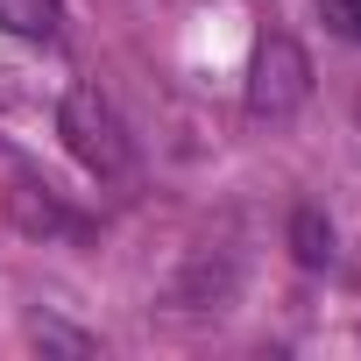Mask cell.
Instances as JSON below:
<instances>
[{
    "instance_id": "cell-7",
    "label": "cell",
    "mask_w": 361,
    "mask_h": 361,
    "mask_svg": "<svg viewBox=\"0 0 361 361\" xmlns=\"http://www.w3.org/2000/svg\"><path fill=\"white\" fill-rule=\"evenodd\" d=\"M319 15H326L340 36H354V43H361V0H319Z\"/></svg>"
},
{
    "instance_id": "cell-3",
    "label": "cell",
    "mask_w": 361,
    "mask_h": 361,
    "mask_svg": "<svg viewBox=\"0 0 361 361\" xmlns=\"http://www.w3.org/2000/svg\"><path fill=\"white\" fill-rule=\"evenodd\" d=\"M8 213H15V227H29V234H78V220H71L50 192H36V185H15V192H8Z\"/></svg>"
},
{
    "instance_id": "cell-6",
    "label": "cell",
    "mask_w": 361,
    "mask_h": 361,
    "mask_svg": "<svg viewBox=\"0 0 361 361\" xmlns=\"http://www.w3.org/2000/svg\"><path fill=\"white\" fill-rule=\"evenodd\" d=\"M29 333H36V347H64V354H92V340H85V333H71V326H57V319H36Z\"/></svg>"
},
{
    "instance_id": "cell-5",
    "label": "cell",
    "mask_w": 361,
    "mask_h": 361,
    "mask_svg": "<svg viewBox=\"0 0 361 361\" xmlns=\"http://www.w3.org/2000/svg\"><path fill=\"white\" fill-rule=\"evenodd\" d=\"M0 29L29 36V43H50L57 36V0H0Z\"/></svg>"
},
{
    "instance_id": "cell-2",
    "label": "cell",
    "mask_w": 361,
    "mask_h": 361,
    "mask_svg": "<svg viewBox=\"0 0 361 361\" xmlns=\"http://www.w3.org/2000/svg\"><path fill=\"white\" fill-rule=\"evenodd\" d=\"M305 99H312V57L298 50V36L269 29V36L255 43V71H248V114H255V121H269V128H283V121H290Z\"/></svg>"
},
{
    "instance_id": "cell-4",
    "label": "cell",
    "mask_w": 361,
    "mask_h": 361,
    "mask_svg": "<svg viewBox=\"0 0 361 361\" xmlns=\"http://www.w3.org/2000/svg\"><path fill=\"white\" fill-rule=\"evenodd\" d=\"M290 255H298L305 269H333V220L312 213V206H298V213H290Z\"/></svg>"
},
{
    "instance_id": "cell-1",
    "label": "cell",
    "mask_w": 361,
    "mask_h": 361,
    "mask_svg": "<svg viewBox=\"0 0 361 361\" xmlns=\"http://www.w3.org/2000/svg\"><path fill=\"white\" fill-rule=\"evenodd\" d=\"M57 135H64V149H71L92 177H121V170H128V128H121V114H114V99H106L99 85H71V92H64Z\"/></svg>"
}]
</instances>
